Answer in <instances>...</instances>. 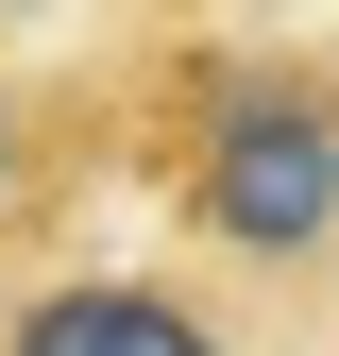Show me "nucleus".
Returning a JSON list of instances; mask_svg holds the SVG:
<instances>
[{
    "mask_svg": "<svg viewBox=\"0 0 339 356\" xmlns=\"http://www.w3.org/2000/svg\"><path fill=\"white\" fill-rule=\"evenodd\" d=\"M102 102L204 289L339 272V17H136L102 34Z\"/></svg>",
    "mask_w": 339,
    "mask_h": 356,
    "instance_id": "1",
    "label": "nucleus"
},
{
    "mask_svg": "<svg viewBox=\"0 0 339 356\" xmlns=\"http://www.w3.org/2000/svg\"><path fill=\"white\" fill-rule=\"evenodd\" d=\"M119 170V102H102V34L34 51L0 34V289H34V254L68 238V204Z\"/></svg>",
    "mask_w": 339,
    "mask_h": 356,
    "instance_id": "2",
    "label": "nucleus"
},
{
    "mask_svg": "<svg viewBox=\"0 0 339 356\" xmlns=\"http://www.w3.org/2000/svg\"><path fill=\"white\" fill-rule=\"evenodd\" d=\"M0 356H238V305L204 272H119V254H68V272L0 289Z\"/></svg>",
    "mask_w": 339,
    "mask_h": 356,
    "instance_id": "3",
    "label": "nucleus"
}]
</instances>
